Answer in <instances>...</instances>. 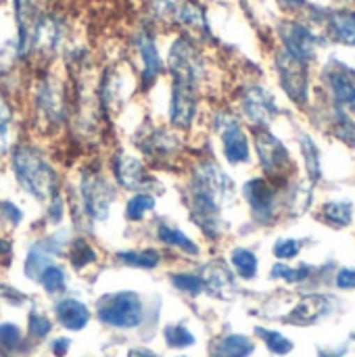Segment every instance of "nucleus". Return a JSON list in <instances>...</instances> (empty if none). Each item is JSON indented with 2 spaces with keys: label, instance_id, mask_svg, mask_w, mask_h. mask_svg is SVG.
I'll return each instance as SVG.
<instances>
[{
  "label": "nucleus",
  "instance_id": "nucleus-1",
  "mask_svg": "<svg viewBox=\"0 0 355 357\" xmlns=\"http://www.w3.org/2000/svg\"><path fill=\"white\" fill-rule=\"evenodd\" d=\"M234 195L232 180L213 163L203 165L190 184V211L197 224L211 234V226L218 224V213L224 201Z\"/></svg>",
  "mask_w": 355,
  "mask_h": 357
},
{
  "label": "nucleus",
  "instance_id": "nucleus-2",
  "mask_svg": "<svg viewBox=\"0 0 355 357\" xmlns=\"http://www.w3.org/2000/svg\"><path fill=\"white\" fill-rule=\"evenodd\" d=\"M149 23L190 33L199 40L209 38V21L205 8L197 0H144Z\"/></svg>",
  "mask_w": 355,
  "mask_h": 357
},
{
  "label": "nucleus",
  "instance_id": "nucleus-3",
  "mask_svg": "<svg viewBox=\"0 0 355 357\" xmlns=\"http://www.w3.org/2000/svg\"><path fill=\"white\" fill-rule=\"evenodd\" d=\"M163 61L167 73L172 75V82L190 86L195 90L203 84L207 73V63L199 38L178 31L167 44Z\"/></svg>",
  "mask_w": 355,
  "mask_h": 357
},
{
  "label": "nucleus",
  "instance_id": "nucleus-4",
  "mask_svg": "<svg viewBox=\"0 0 355 357\" xmlns=\"http://www.w3.org/2000/svg\"><path fill=\"white\" fill-rule=\"evenodd\" d=\"M15 178L25 192L44 201L54 190V172L46 159L29 146H21L13 155Z\"/></svg>",
  "mask_w": 355,
  "mask_h": 357
},
{
  "label": "nucleus",
  "instance_id": "nucleus-5",
  "mask_svg": "<svg viewBox=\"0 0 355 357\" xmlns=\"http://www.w3.org/2000/svg\"><path fill=\"white\" fill-rule=\"evenodd\" d=\"M132 46H134V52L140 61V82L144 88H151L159 79V75L165 71V61H163L161 48L157 44L155 27L151 23L140 25L134 31Z\"/></svg>",
  "mask_w": 355,
  "mask_h": 357
},
{
  "label": "nucleus",
  "instance_id": "nucleus-6",
  "mask_svg": "<svg viewBox=\"0 0 355 357\" xmlns=\"http://www.w3.org/2000/svg\"><path fill=\"white\" fill-rule=\"evenodd\" d=\"M98 318L115 328H136L142 322V303L134 293L109 295L100 301Z\"/></svg>",
  "mask_w": 355,
  "mask_h": 357
},
{
  "label": "nucleus",
  "instance_id": "nucleus-7",
  "mask_svg": "<svg viewBox=\"0 0 355 357\" xmlns=\"http://www.w3.org/2000/svg\"><path fill=\"white\" fill-rule=\"evenodd\" d=\"M276 69H278V77L280 84L285 88V92L297 100V102H305L308 100V90H310V75H308V63L291 56L289 52H280L276 56Z\"/></svg>",
  "mask_w": 355,
  "mask_h": 357
},
{
  "label": "nucleus",
  "instance_id": "nucleus-8",
  "mask_svg": "<svg viewBox=\"0 0 355 357\" xmlns=\"http://www.w3.org/2000/svg\"><path fill=\"white\" fill-rule=\"evenodd\" d=\"M278 33H280L282 46H285V52H289L291 56H295V59H299L303 63H310L316 56L318 40L312 33V29L305 27L303 23H299V21H285L280 25Z\"/></svg>",
  "mask_w": 355,
  "mask_h": 357
},
{
  "label": "nucleus",
  "instance_id": "nucleus-9",
  "mask_svg": "<svg viewBox=\"0 0 355 357\" xmlns=\"http://www.w3.org/2000/svg\"><path fill=\"white\" fill-rule=\"evenodd\" d=\"M255 146L259 153V163L270 176H285L291 169V157L287 149L268 132H257Z\"/></svg>",
  "mask_w": 355,
  "mask_h": 357
},
{
  "label": "nucleus",
  "instance_id": "nucleus-10",
  "mask_svg": "<svg viewBox=\"0 0 355 357\" xmlns=\"http://www.w3.org/2000/svg\"><path fill=\"white\" fill-rule=\"evenodd\" d=\"M82 201H84V207H86L90 218L105 220L109 215V207H111V201H113V190L109 188V184L103 178L90 176V178L84 180Z\"/></svg>",
  "mask_w": 355,
  "mask_h": 357
},
{
  "label": "nucleus",
  "instance_id": "nucleus-11",
  "mask_svg": "<svg viewBox=\"0 0 355 357\" xmlns=\"http://www.w3.org/2000/svg\"><path fill=\"white\" fill-rule=\"evenodd\" d=\"M195 113H197V90L172 82V102H169L172 123L176 128H188Z\"/></svg>",
  "mask_w": 355,
  "mask_h": 357
},
{
  "label": "nucleus",
  "instance_id": "nucleus-12",
  "mask_svg": "<svg viewBox=\"0 0 355 357\" xmlns=\"http://www.w3.org/2000/svg\"><path fill=\"white\" fill-rule=\"evenodd\" d=\"M222 144L224 155L230 163H245L249 161V142L245 132L241 130L239 121L228 117V121L222 123Z\"/></svg>",
  "mask_w": 355,
  "mask_h": 357
},
{
  "label": "nucleus",
  "instance_id": "nucleus-13",
  "mask_svg": "<svg viewBox=\"0 0 355 357\" xmlns=\"http://www.w3.org/2000/svg\"><path fill=\"white\" fill-rule=\"evenodd\" d=\"M243 109H245L247 117L251 119V123H270L272 115L276 113L272 96L259 86H253L247 90L245 100H243Z\"/></svg>",
  "mask_w": 355,
  "mask_h": 357
},
{
  "label": "nucleus",
  "instance_id": "nucleus-14",
  "mask_svg": "<svg viewBox=\"0 0 355 357\" xmlns=\"http://www.w3.org/2000/svg\"><path fill=\"white\" fill-rule=\"evenodd\" d=\"M38 109L46 113L48 119H56L63 115V88L52 75L44 77L38 86Z\"/></svg>",
  "mask_w": 355,
  "mask_h": 357
},
{
  "label": "nucleus",
  "instance_id": "nucleus-15",
  "mask_svg": "<svg viewBox=\"0 0 355 357\" xmlns=\"http://www.w3.org/2000/svg\"><path fill=\"white\" fill-rule=\"evenodd\" d=\"M245 197L259 220H268L274 213V190L264 180H251L245 184Z\"/></svg>",
  "mask_w": 355,
  "mask_h": 357
},
{
  "label": "nucleus",
  "instance_id": "nucleus-16",
  "mask_svg": "<svg viewBox=\"0 0 355 357\" xmlns=\"http://www.w3.org/2000/svg\"><path fill=\"white\" fill-rule=\"evenodd\" d=\"M113 169H115L117 182H119L123 188H128V190L142 188V184L146 182L142 163H140L136 157H132V155H117Z\"/></svg>",
  "mask_w": 355,
  "mask_h": 357
},
{
  "label": "nucleus",
  "instance_id": "nucleus-17",
  "mask_svg": "<svg viewBox=\"0 0 355 357\" xmlns=\"http://www.w3.org/2000/svg\"><path fill=\"white\" fill-rule=\"evenodd\" d=\"M54 312H56L59 322H61L65 328H69V331H82V328L88 324V320H90L88 307H86L84 303L75 301V299L59 301L56 307H54Z\"/></svg>",
  "mask_w": 355,
  "mask_h": 357
},
{
  "label": "nucleus",
  "instance_id": "nucleus-18",
  "mask_svg": "<svg viewBox=\"0 0 355 357\" xmlns=\"http://www.w3.org/2000/svg\"><path fill=\"white\" fill-rule=\"evenodd\" d=\"M328 312V301L320 295H312L299 301V305L293 310L291 314V322L293 324H310L316 322L318 318H322Z\"/></svg>",
  "mask_w": 355,
  "mask_h": 357
},
{
  "label": "nucleus",
  "instance_id": "nucleus-19",
  "mask_svg": "<svg viewBox=\"0 0 355 357\" xmlns=\"http://www.w3.org/2000/svg\"><path fill=\"white\" fill-rule=\"evenodd\" d=\"M333 33L339 42L355 46V10H337L331 15Z\"/></svg>",
  "mask_w": 355,
  "mask_h": 357
},
{
  "label": "nucleus",
  "instance_id": "nucleus-20",
  "mask_svg": "<svg viewBox=\"0 0 355 357\" xmlns=\"http://www.w3.org/2000/svg\"><path fill=\"white\" fill-rule=\"evenodd\" d=\"M253 343L243 335H230L220 341L213 357H249L253 354Z\"/></svg>",
  "mask_w": 355,
  "mask_h": 357
},
{
  "label": "nucleus",
  "instance_id": "nucleus-21",
  "mask_svg": "<svg viewBox=\"0 0 355 357\" xmlns=\"http://www.w3.org/2000/svg\"><path fill=\"white\" fill-rule=\"evenodd\" d=\"M331 90L341 107L355 109V86L345 73H331Z\"/></svg>",
  "mask_w": 355,
  "mask_h": 357
},
{
  "label": "nucleus",
  "instance_id": "nucleus-22",
  "mask_svg": "<svg viewBox=\"0 0 355 357\" xmlns=\"http://www.w3.org/2000/svg\"><path fill=\"white\" fill-rule=\"evenodd\" d=\"M157 234H159V238H161L163 243H167V245H172V247H180L182 251H186V253H190V255H197V253H199V247H197L186 234H182V232L176 230V228L159 226Z\"/></svg>",
  "mask_w": 355,
  "mask_h": 357
},
{
  "label": "nucleus",
  "instance_id": "nucleus-23",
  "mask_svg": "<svg viewBox=\"0 0 355 357\" xmlns=\"http://www.w3.org/2000/svg\"><path fill=\"white\" fill-rule=\"evenodd\" d=\"M232 266L243 278H253L257 274V257L247 249H236L232 253Z\"/></svg>",
  "mask_w": 355,
  "mask_h": 357
},
{
  "label": "nucleus",
  "instance_id": "nucleus-24",
  "mask_svg": "<svg viewBox=\"0 0 355 357\" xmlns=\"http://www.w3.org/2000/svg\"><path fill=\"white\" fill-rule=\"evenodd\" d=\"M155 209V199L151 195H136L128 201V207H126V215L130 220H142L146 211Z\"/></svg>",
  "mask_w": 355,
  "mask_h": 357
},
{
  "label": "nucleus",
  "instance_id": "nucleus-25",
  "mask_svg": "<svg viewBox=\"0 0 355 357\" xmlns=\"http://www.w3.org/2000/svg\"><path fill=\"white\" fill-rule=\"evenodd\" d=\"M119 257L128 266H132V268H144V270L155 268L159 264V253L157 251H140V253L130 251V253H119Z\"/></svg>",
  "mask_w": 355,
  "mask_h": 357
},
{
  "label": "nucleus",
  "instance_id": "nucleus-26",
  "mask_svg": "<svg viewBox=\"0 0 355 357\" xmlns=\"http://www.w3.org/2000/svg\"><path fill=\"white\" fill-rule=\"evenodd\" d=\"M257 335H259V337H264V341H266L268 349H270L272 354H276V356H287V354L293 349V343H291L287 337H282L280 333H272V331L257 328Z\"/></svg>",
  "mask_w": 355,
  "mask_h": 357
},
{
  "label": "nucleus",
  "instance_id": "nucleus-27",
  "mask_svg": "<svg viewBox=\"0 0 355 357\" xmlns=\"http://www.w3.org/2000/svg\"><path fill=\"white\" fill-rule=\"evenodd\" d=\"M324 213L326 218L337 224V226H347L352 222V215H354V209L349 203H326L324 207Z\"/></svg>",
  "mask_w": 355,
  "mask_h": 357
},
{
  "label": "nucleus",
  "instance_id": "nucleus-28",
  "mask_svg": "<svg viewBox=\"0 0 355 357\" xmlns=\"http://www.w3.org/2000/svg\"><path fill=\"white\" fill-rule=\"evenodd\" d=\"M40 282L48 293H59L65 289V274L61 268L56 266H48L42 274H40Z\"/></svg>",
  "mask_w": 355,
  "mask_h": 357
},
{
  "label": "nucleus",
  "instance_id": "nucleus-29",
  "mask_svg": "<svg viewBox=\"0 0 355 357\" xmlns=\"http://www.w3.org/2000/svg\"><path fill=\"white\" fill-rule=\"evenodd\" d=\"M165 341L169 347H176V349L195 345V337L184 326H167L165 328Z\"/></svg>",
  "mask_w": 355,
  "mask_h": 357
},
{
  "label": "nucleus",
  "instance_id": "nucleus-30",
  "mask_svg": "<svg viewBox=\"0 0 355 357\" xmlns=\"http://www.w3.org/2000/svg\"><path fill=\"white\" fill-rule=\"evenodd\" d=\"M92 261H94V251L84 241H77L71 249V264L75 268H84L86 264H92Z\"/></svg>",
  "mask_w": 355,
  "mask_h": 357
},
{
  "label": "nucleus",
  "instance_id": "nucleus-31",
  "mask_svg": "<svg viewBox=\"0 0 355 357\" xmlns=\"http://www.w3.org/2000/svg\"><path fill=\"white\" fill-rule=\"evenodd\" d=\"M174 287L180 289V291H186V293H201L203 291V280L199 276H192V274H180V276H174L172 278Z\"/></svg>",
  "mask_w": 355,
  "mask_h": 357
},
{
  "label": "nucleus",
  "instance_id": "nucleus-32",
  "mask_svg": "<svg viewBox=\"0 0 355 357\" xmlns=\"http://www.w3.org/2000/svg\"><path fill=\"white\" fill-rule=\"evenodd\" d=\"M8 128H10V115L6 102L0 98V155L6 153L8 149Z\"/></svg>",
  "mask_w": 355,
  "mask_h": 357
},
{
  "label": "nucleus",
  "instance_id": "nucleus-33",
  "mask_svg": "<svg viewBox=\"0 0 355 357\" xmlns=\"http://www.w3.org/2000/svg\"><path fill=\"white\" fill-rule=\"evenodd\" d=\"M0 343L6 349H15L21 343V331L15 324H0Z\"/></svg>",
  "mask_w": 355,
  "mask_h": 357
},
{
  "label": "nucleus",
  "instance_id": "nucleus-34",
  "mask_svg": "<svg viewBox=\"0 0 355 357\" xmlns=\"http://www.w3.org/2000/svg\"><path fill=\"white\" fill-rule=\"evenodd\" d=\"M308 274H310V270H308L305 266L299 268V270H291V268H287V266H276V268L272 270V276H274V278H285V280H289V282H299V280L308 278Z\"/></svg>",
  "mask_w": 355,
  "mask_h": 357
},
{
  "label": "nucleus",
  "instance_id": "nucleus-35",
  "mask_svg": "<svg viewBox=\"0 0 355 357\" xmlns=\"http://www.w3.org/2000/svg\"><path fill=\"white\" fill-rule=\"evenodd\" d=\"M299 243L297 241H278L276 243V247H274V255L276 257H280V259H291V257H295L297 253H299Z\"/></svg>",
  "mask_w": 355,
  "mask_h": 357
},
{
  "label": "nucleus",
  "instance_id": "nucleus-36",
  "mask_svg": "<svg viewBox=\"0 0 355 357\" xmlns=\"http://www.w3.org/2000/svg\"><path fill=\"white\" fill-rule=\"evenodd\" d=\"M29 331L36 339H42L50 333V322L46 318H42L40 314H31L29 316Z\"/></svg>",
  "mask_w": 355,
  "mask_h": 357
},
{
  "label": "nucleus",
  "instance_id": "nucleus-37",
  "mask_svg": "<svg viewBox=\"0 0 355 357\" xmlns=\"http://www.w3.org/2000/svg\"><path fill=\"white\" fill-rule=\"evenodd\" d=\"M303 151H305V157H308V169H310V176L318 178L320 176V167H318V155H316V146L303 138Z\"/></svg>",
  "mask_w": 355,
  "mask_h": 357
},
{
  "label": "nucleus",
  "instance_id": "nucleus-38",
  "mask_svg": "<svg viewBox=\"0 0 355 357\" xmlns=\"http://www.w3.org/2000/svg\"><path fill=\"white\" fill-rule=\"evenodd\" d=\"M0 211H2V215H4L10 224H21L23 213H21V211H19V207H15L13 203H8V201L0 203Z\"/></svg>",
  "mask_w": 355,
  "mask_h": 357
},
{
  "label": "nucleus",
  "instance_id": "nucleus-39",
  "mask_svg": "<svg viewBox=\"0 0 355 357\" xmlns=\"http://www.w3.org/2000/svg\"><path fill=\"white\" fill-rule=\"evenodd\" d=\"M337 287L339 289H355V270L352 268H343L337 274Z\"/></svg>",
  "mask_w": 355,
  "mask_h": 357
},
{
  "label": "nucleus",
  "instance_id": "nucleus-40",
  "mask_svg": "<svg viewBox=\"0 0 355 357\" xmlns=\"http://www.w3.org/2000/svg\"><path fill=\"white\" fill-rule=\"evenodd\" d=\"M52 351H54V356L56 357H63L69 351V341H67V339H56V341L52 343Z\"/></svg>",
  "mask_w": 355,
  "mask_h": 357
},
{
  "label": "nucleus",
  "instance_id": "nucleus-41",
  "mask_svg": "<svg viewBox=\"0 0 355 357\" xmlns=\"http://www.w3.org/2000/svg\"><path fill=\"white\" fill-rule=\"evenodd\" d=\"M285 8H289V10H297V8H301L303 4H305V0H278Z\"/></svg>",
  "mask_w": 355,
  "mask_h": 357
}]
</instances>
